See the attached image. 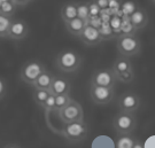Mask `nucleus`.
Masks as SVG:
<instances>
[{
  "instance_id": "1",
  "label": "nucleus",
  "mask_w": 155,
  "mask_h": 148,
  "mask_svg": "<svg viewBox=\"0 0 155 148\" xmlns=\"http://www.w3.org/2000/svg\"><path fill=\"white\" fill-rule=\"evenodd\" d=\"M87 133H89V127L84 120L71 122V123H64V125L60 131V134L62 137L71 143L85 140L87 137Z\"/></svg>"
},
{
  "instance_id": "2",
  "label": "nucleus",
  "mask_w": 155,
  "mask_h": 148,
  "mask_svg": "<svg viewBox=\"0 0 155 148\" xmlns=\"http://www.w3.org/2000/svg\"><path fill=\"white\" fill-rule=\"evenodd\" d=\"M82 64V58L76 51L63 49L56 55L55 66L63 72H75Z\"/></svg>"
},
{
  "instance_id": "3",
  "label": "nucleus",
  "mask_w": 155,
  "mask_h": 148,
  "mask_svg": "<svg viewBox=\"0 0 155 148\" xmlns=\"http://www.w3.org/2000/svg\"><path fill=\"white\" fill-rule=\"evenodd\" d=\"M138 124L134 113L120 110L113 118V127L117 134H132Z\"/></svg>"
},
{
  "instance_id": "4",
  "label": "nucleus",
  "mask_w": 155,
  "mask_h": 148,
  "mask_svg": "<svg viewBox=\"0 0 155 148\" xmlns=\"http://www.w3.org/2000/svg\"><path fill=\"white\" fill-rule=\"evenodd\" d=\"M116 48L118 53L124 56H138L141 53V41L136 35H120Z\"/></svg>"
},
{
  "instance_id": "5",
  "label": "nucleus",
  "mask_w": 155,
  "mask_h": 148,
  "mask_svg": "<svg viewBox=\"0 0 155 148\" xmlns=\"http://www.w3.org/2000/svg\"><path fill=\"white\" fill-rule=\"evenodd\" d=\"M58 116L62 123H71V122L84 120V110L82 104L76 100L71 99V101L58 111Z\"/></svg>"
},
{
  "instance_id": "6",
  "label": "nucleus",
  "mask_w": 155,
  "mask_h": 148,
  "mask_svg": "<svg viewBox=\"0 0 155 148\" xmlns=\"http://www.w3.org/2000/svg\"><path fill=\"white\" fill-rule=\"evenodd\" d=\"M45 70L44 64L37 60L27 61L22 66L20 70V78L28 85L32 86L35 81L38 78V76Z\"/></svg>"
},
{
  "instance_id": "7",
  "label": "nucleus",
  "mask_w": 155,
  "mask_h": 148,
  "mask_svg": "<svg viewBox=\"0 0 155 148\" xmlns=\"http://www.w3.org/2000/svg\"><path fill=\"white\" fill-rule=\"evenodd\" d=\"M116 76L113 69H97L94 70L91 77V84L98 85V86H108V87H115L116 85Z\"/></svg>"
},
{
  "instance_id": "8",
  "label": "nucleus",
  "mask_w": 155,
  "mask_h": 148,
  "mask_svg": "<svg viewBox=\"0 0 155 148\" xmlns=\"http://www.w3.org/2000/svg\"><path fill=\"white\" fill-rule=\"evenodd\" d=\"M115 91L114 87H108V86H98V85H92L90 86V97L92 102L95 104H109L114 99Z\"/></svg>"
},
{
  "instance_id": "9",
  "label": "nucleus",
  "mask_w": 155,
  "mask_h": 148,
  "mask_svg": "<svg viewBox=\"0 0 155 148\" xmlns=\"http://www.w3.org/2000/svg\"><path fill=\"white\" fill-rule=\"evenodd\" d=\"M118 109L124 110V111H130V113H137L140 107V98L137 93L132 91H127L120 95L118 101H117Z\"/></svg>"
},
{
  "instance_id": "10",
  "label": "nucleus",
  "mask_w": 155,
  "mask_h": 148,
  "mask_svg": "<svg viewBox=\"0 0 155 148\" xmlns=\"http://www.w3.org/2000/svg\"><path fill=\"white\" fill-rule=\"evenodd\" d=\"M29 35V25L22 18H13L8 31V38L13 40H22Z\"/></svg>"
},
{
  "instance_id": "11",
  "label": "nucleus",
  "mask_w": 155,
  "mask_h": 148,
  "mask_svg": "<svg viewBox=\"0 0 155 148\" xmlns=\"http://www.w3.org/2000/svg\"><path fill=\"white\" fill-rule=\"evenodd\" d=\"M79 38L85 45L87 46H97L102 41V37L98 28H94L87 24L83 29L82 33L79 35Z\"/></svg>"
},
{
  "instance_id": "12",
  "label": "nucleus",
  "mask_w": 155,
  "mask_h": 148,
  "mask_svg": "<svg viewBox=\"0 0 155 148\" xmlns=\"http://www.w3.org/2000/svg\"><path fill=\"white\" fill-rule=\"evenodd\" d=\"M70 88H71V85H70V82L67 78H63V77L60 76H54L53 83L51 85L50 92L52 94H54V95L67 94L70 93Z\"/></svg>"
},
{
  "instance_id": "13",
  "label": "nucleus",
  "mask_w": 155,
  "mask_h": 148,
  "mask_svg": "<svg viewBox=\"0 0 155 148\" xmlns=\"http://www.w3.org/2000/svg\"><path fill=\"white\" fill-rule=\"evenodd\" d=\"M130 21L132 22L133 27L137 30H143L148 24V15L143 8H138L130 15Z\"/></svg>"
},
{
  "instance_id": "14",
  "label": "nucleus",
  "mask_w": 155,
  "mask_h": 148,
  "mask_svg": "<svg viewBox=\"0 0 155 148\" xmlns=\"http://www.w3.org/2000/svg\"><path fill=\"white\" fill-rule=\"evenodd\" d=\"M66 24V29L67 31L72 35V36H76V37H79V35L82 33L83 31V29L89 23L87 21H85L83 18H81V17H75V18H72L70 21H68V22L64 23Z\"/></svg>"
},
{
  "instance_id": "15",
  "label": "nucleus",
  "mask_w": 155,
  "mask_h": 148,
  "mask_svg": "<svg viewBox=\"0 0 155 148\" xmlns=\"http://www.w3.org/2000/svg\"><path fill=\"white\" fill-rule=\"evenodd\" d=\"M115 147L117 148H137L141 147V143L137 138H134L130 134H118L116 141H115Z\"/></svg>"
},
{
  "instance_id": "16",
  "label": "nucleus",
  "mask_w": 155,
  "mask_h": 148,
  "mask_svg": "<svg viewBox=\"0 0 155 148\" xmlns=\"http://www.w3.org/2000/svg\"><path fill=\"white\" fill-rule=\"evenodd\" d=\"M53 78H54V76H53L50 71H47V70L45 69L44 71L38 76V78L35 81L32 86L35 88L48 90V91H50L51 85H52V83H53Z\"/></svg>"
},
{
  "instance_id": "17",
  "label": "nucleus",
  "mask_w": 155,
  "mask_h": 148,
  "mask_svg": "<svg viewBox=\"0 0 155 148\" xmlns=\"http://www.w3.org/2000/svg\"><path fill=\"white\" fill-rule=\"evenodd\" d=\"M111 69L114 70L115 74L129 71V70H132L133 69L132 62H131V60H130V58H129V56L121 55V56H118L116 60L114 61Z\"/></svg>"
},
{
  "instance_id": "18",
  "label": "nucleus",
  "mask_w": 155,
  "mask_h": 148,
  "mask_svg": "<svg viewBox=\"0 0 155 148\" xmlns=\"http://www.w3.org/2000/svg\"><path fill=\"white\" fill-rule=\"evenodd\" d=\"M77 17V2H66L61 8V18L66 23L72 18Z\"/></svg>"
},
{
  "instance_id": "19",
  "label": "nucleus",
  "mask_w": 155,
  "mask_h": 148,
  "mask_svg": "<svg viewBox=\"0 0 155 148\" xmlns=\"http://www.w3.org/2000/svg\"><path fill=\"white\" fill-rule=\"evenodd\" d=\"M138 30L133 27L132 22L130 21V17L123 15L122 17V24L120 29V35H136Z\"/></svg>"
},
{
  "instance_id": "20",
  "label": "nucleus",
  "mask_w": 155,
  "mask_h": 148,
  "mask_svg": "<svg viewBox=\"0 0 155 148\" xmlns=\"http://www.w3.org/2000/svg\"><path fill=\"white\" fill-rule=\"evenodd\" d=\"M12 21H13V17L7 16V15H4L0 13V38L8 36Z\"/></svg>"
},
{
  "instance_id": "21",
  "label": "nucleus",
  "mask_w": 155,
  "mask_h": 148,
  "mask_svg": "<svg viewBox=\"0 0 155 148\" xmlns=\"http://www.w3.org/2000/svg\"><path fill=\"white\" fill-rule=\"evenodd\" d=\"M51 92L48 90H40V88H35L32 93V99L33 101L38 106H43V104L45 102V100L50 97Z\"/></svg>"
},
{
  "instance_id": "22",
  "label": "nucleus",
  "mask_w": 155,
  "mask_h": 148,
  "mask_svg": "<svg viewBox=\"0 0 155 148\" xmlns=\"http://www.w3.org/2000/svg\"><path fill=\"white\" fill-rule=\"evenodd\" d=\"M17 9V6L14 4L13 0H8V1H4L0 5V13L7 15V16H13L15 14V12Z\"/></svg>"
},
{
  "instance_id": "23",
  "label": "nucleus",
  "mask_w": 155,
  "mask_h": 148,
  "mask_svg": "<svg viewBox=\"0 0 155 148\" xmlns=\"http://www.w3.org/2000/svg\"><path fill=\"white\" fill-rule=\"evenodd\" d=\"M71 101V98L69 93L67 94H59L55 95V106H54V111L58 113L60 109H62L63 107H66L67 104Z\"/></svg>"
},
{
  "instance_id": "24",
  "label": "nucleus",
  "mask_w": 155,
  "mask_h": 148,
  "mask_svg": "<svg viewBox=\"0 0 155 148\" xmlns=\"http://www.w3.org/2000/svg\"><path fill=\"white\" fill-rule=\"evenodd\" d=\"M99 31L101 33L102 40H108V39L114 38L115 36V31L111 29L109 22H102L99 28Z\"/></svg>"
},
{
  "instance_id": "25",
  "label": "nucleus",
  "mask_w": 155,
  "mask_h": 148,
  "mask_svg": "<svg viewBox=\"0 0 155 148\" xmlns=\"http://www.w3.org/2000/svg\"><path fill=\"white\" fill-rule=\"evenodd\" d=\"M77 16L85 21H87L90 18V9L87 2H85V1L77 2Z\"/></svg>"
},
{
  "instance_id": "26",
  "label": "nucleus",
  "mask_w": 155,
  "mask_h": 148,
  "mask_svg": "<svg viewBox=\"0 0 155 148\" xmlns=\"http://www.w3.org/2000/svg\"><path fill=\"white\" fill-rule=\"evenodd\" d=\"M116 76V81L120 83H123V84H129L133 81L134 78V72L132 70H129V71H124V72H120V74H115Z\"/></svg>"
},
{
  "instance_id": "27",
  "label": "nucleus",
  "mask_w": 155,
  "mask_h": 148,
  "mask_svg": "<svg viewBox=\"0 0 155 148\" xmlns=\"http://www.w3.org/2000/svg\"><path fill=\"white\" fill-rule=\"evenodd\" d=\"M137 9V6L133 1H123L121 4V14L125 16H130Z\"/></svg>"
},
{
  "instance_id": "28",
  "label": "nucleus",
  "mask_w": 155,
  "mask_h": 148,
  "mask_svg": "<svg viewBox=\"0 0 155 148\" xmlns=\"http://www.w3.org/2000/svg\"><path fill=\"white\" fill-rule=\"evenodd\" d=\"M54 106H55V95L51 93L50 97L45 100V102L43 104L41 108L46 113H50V111H54Z\"/></svg>"
},
{
  "instance_id": "29",
  "label": "nucleus",
  "mask_w": 155,
  "mask_h": 148,
  "mask_svg": "<svg viewBox=\"0 0 155 148\" xmlns=\"http://www.w3.org/2000/svg\"><path fill=\"white\" fill-rule=\"evenodd\" d=\"M87 5H89V9H90V17L100 16V14H101V8H100L99 5L97 4L95 0H90V1H87Z\"/></svg>"
},
{
  "instance_id": "30",
  "label": "nucleus",
  "mask_w": 155,
  "mask_h": 148,
  "mask_svg": "<svg viewBox=\"0 0 155 148\" xmlns=\"http://www.w3.org/2000/svg\"><path fill=\"white\" fill-rule=\"evenodd\" d=\"M87 23H89L90 25H92V27L98 28V29H99L100 25H101V23H102V20H101V17L100 16L90 17L89 20H87Z\"/></svg>"
},
{
  "instance_id": "31",
  "label": "nucleus",
  "mask_w": 155,
  "mask_h": 148,
  "mask_svg": "<svg viewBox=\"0 0 155 148\" xmlns=\"http://www.w3.org/2000/svg\"><path fill=\"white\" fill-rule=\"evenodd\" d=\"M7 93V84L2 77H0V100L4 98Z\"/></svg>"
},
{
  "instance_id": "32",
  "label": "nucleus",
  "mask_w": 155,
  "mask_h": 148,
  "mask_svg": "<svg viewBox=\"0 0 155 148\" xmlns=\"http://www.w3.org/2000/svg\"><path fill=\"white\" fill-rule=\"evenodd\" d=\"M95 1L99 5L100 8H101V11L109 8V0H95Z\"/></svg>"
},
{
  "instance_id": "33",
  "label": "nucleus",
  "mask_w": 155,
  "mask_h": 148,
  "mask_svg": "<svg viewBox=\"0 0 155 148\" xmlns=\"http://www.w3.org/2000/svg\"><path fill=\"white\" fill-rule=\"evenodd\" d=\"M14 4L17 6V7H23V6H27L31 1V0H13Z\"/></svg>"
},
{
  "instance_id": "34",
  "label": "nucleus",
  "mask_w": 155,
  "mask_h": 148,
  "mask_svg": "<svg viewBox=\"0 0 155 148\" xmlns=\"http://www.w3.org/2000/svg\"><path fill=\"white\" fill-rule=\"evenodd\" d=\"M4 1H8V0H0V2H4Z\"/></svg>"
},
{
  "instance_id": "35",
  "label": "nucleus",
  "mask_w": 155,
  "mask_h": 148,
  "mask_svg": "<svg viewBox=\"0 0 155 148\" xmlns=\"http://www.w3.org/2000/svg\"><path fill=\"white\" fill-rule=\"evenodd\" d=\"M152 1H153V2H154V4H155V0H152Z\"/></svg>"
}]
</instances>
